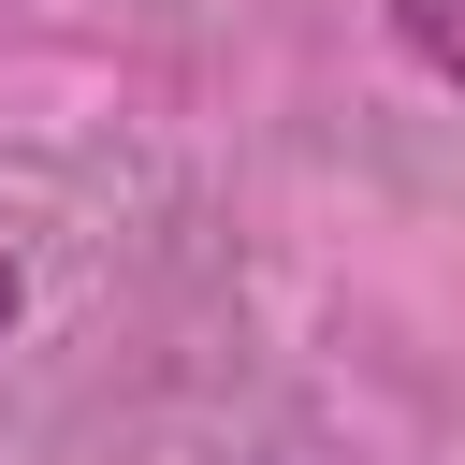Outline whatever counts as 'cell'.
Returning a JSON list of instances; mask_svg holds the SVG:
<instances>
[{
  "instance_id": "cell-1",
  "label": "cell",
  "mask_w": 465,
  "mask_h": 465,
  "mask_svg": "<svg viewBox=\"0 0 465 465\" xmlns=\"http://www.w3.org/2000/svg\"><path fill=\"white\" fill-rule=\"evenodd\" d=\"M392 29H407V58H421V73H450V87H465V0H392Z\"/></svg>"
},
{
  "instance_id": "cell-2",
  "label": "cell",
  "mask_w": 465,
  "mask_h": 465,
  "mask_svg": "<svg viewBox=\"0 0 465 465\" xmlns=\"http://www.w3.org/2000/svg\"><path fill=\"white\" fill-rule=\"evenodd\" d=\"M15 305H29V276H15V247H0V334H15Z\"/></svg>"
}]
</instances>
